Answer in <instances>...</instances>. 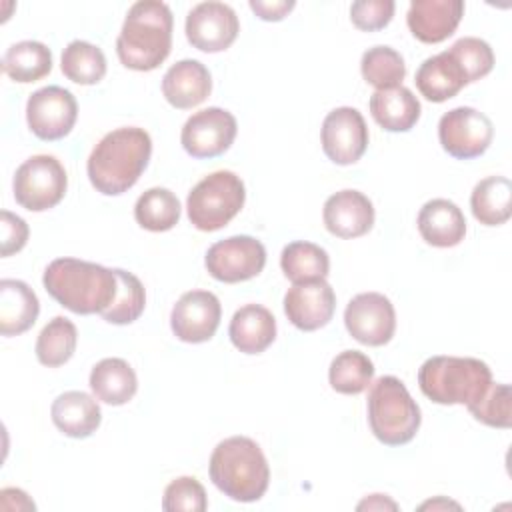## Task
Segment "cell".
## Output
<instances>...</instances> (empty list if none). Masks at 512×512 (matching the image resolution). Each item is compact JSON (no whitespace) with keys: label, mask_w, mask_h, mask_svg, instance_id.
Segmentation results:
<instances>
[{"label":"cell","mask_w":512,"mask_h":512,"mask_svg":"<svg viewBox=\"0 0 512 512\" xmlns=\"http://www.w3.org/2000/svg\"><path fill=\"white\" fill-rule=\"evenodd\" d=\"M420 508H422V510H426V508H432V510H436V508H460V504L450 502V500H446V498H436V500L424 502Z\"/></svg>","instance_id":"45"},{"label":"cell","mask_w":512,"mask_h":512,"mask_svg":"<svg viewBox=\"0 0 512 512\" xmlns=\"http://www.w3.org/2000/svg\"><path fill=\"white\" fill-rule=\"evenodd\" d=\"M394 8L392 0H358L350 6V20L362 32H376L390 24Z\"/></svg>","instance_id":"40"},{"label":"cell","mask_w":512,"mask_h":512,"mask_svg":"<svg viewBox=\"0 0 512 512\" xmlns=\"http://www.w3.org/2000/svg\"><path fill=\"white\" fill-rule=\"evenodd\" d=\"M462 14V0H412L406 22L416 40L438 44L456 32Z\"/></svg>","instance_id":"18"},{"label":"cell","mask_w":512,"mask_h":512,"mask_svg":"<svg viewBox=\"0 0 512 512\" xmlns=\"http://www.w3.org/2000/svg\"><path fill=\"white\" fill-rule=\"evenodd\" d=\"M212 278L226 284H236L258 276L266 264V248L252 236H230L214 242L204 258Z\"/></svg>","instance_id":"10"},{"label":"cell","mask_w":512,"mask_h":512,"mask_svg":"<svg viewBox=\"0 0 512 512\" xmlns=\"http://www.w3.org/2000/svg\"><path fill=\"white\" fill-rule=\"evenodd\" d=\"M356 508H358V510H384V508L396 510L398 504L392 502L390 498H386V494H372V496H368L366 500H362Z\"/></svg>","instance_id":"44"},{"label":"cell","mask_w":512,"mask_h":512,"mask_svg":"<svg viewBox=\"0 0 512 512\" xmlns=\"http://www.w3.org/2000/svg\"><path fill=\"white\" fill-rule=\"evenodd\" d=\"M280 268L292 284L326 280L330 272V258L318 244L296 240L284 246L280 254Z\"/></svg>","instance_id":"29"},{"label":"cell","mask_w":512,"mask_h":512,"mask_svg":"<svg viewBox=\"0 0 512 512\" xmlns=\"http://www.w3.org/2000/svg\"><path fill=\"white\" fill-rule=\"evenodd\" d=\"M184 30L194 48L214 54L232 46L240 32V22L228 4L200 2L188 12Z\"/></svg>","instance_id":"15"},{"label":"cell","mask_w":512,"mask_h":512,"mask_svg":"<svg viewBox=\"0 0 512 512\" xmlns=\"http://www.w3.org/2000/svg\"><path fill=\"white\" fill-rule=\"evenodd\" d=\"M374 378L372 360L360 350H344L330 362L328 380L338 394H360Z\"/></svg>","instance_id":"33"},{"label":"cell","mask_w":512,"mask_h":512,"mask_svg":"<svg viewBox=\"0 0 512 512\" xmlns=\"http://www.w3.org/2000/svg\"><path fill=\"white\" fill-rule=\"evenodd\" d=\"M512 394L508 384H490L488 390L472 404H468L470 414L492 428H510L512 424Z\"/></svg>","instance_id":"37"},{"label":"cell","mask_w":512,"mask_h":512,"mask_svg":"<svg viewBox=\"0 0 512 512\" xmlns=\"http://www.w3.org/2000/svg\"><path fill=\"white\" fill-rule=\"evenodd\" d=\"M228 336L240 352L260 354L276 338V320L268 308L260 304H246L234 312Z\"/></svg>","instance_id":"25"},{"label":"cell","mask_w":512,"mask_h":512,"mask_svg":"<svg viewBox=\"0 0 512 512\" xmlns=\"http://www.w3.org/2000/svg\"><path fill=\"white\" fill-rule=\"evenodd\" d=\"M474 218L484 226H500L512 216V182L506 176L480 180L470 196Z\"/></svg>","instance_id":"28"},{"label":"cell","mask_w":512,"mask_h":512,"mask_svg":"<svg viewBox=\"0 0 512 512\" xmlns=\"http://www.w3.org/2000/svg\"><path fill=\"white\" fill-rule=\"evenodd\" d=\"M336 310V294L326 280L292 284L284 296V312L288 320L304 332L326 326Z\"/></svg>","instance_id":"17"},{"label":"cell","mask_w":512,"mask_h":512,"mask_svg":"<svg viewBox=\"0 0 512 512\" xmlns=\"http://www.w3.org/2000/svg\"><path fill=\"white\" fill-rule=\"evenodd\" d=\"M212 90V76L208 68L192 58L172 64L162 78V94L170 106L190 110L202 104Z\"/></svg>","instance_id":"20"},{"label":"cell","mask_w":512,"mask_h":512,"mask_svg":"<svg viewBox=\"0 0 512 512\" xmlns=\"http://www.w3.org/2000/svg\"><path fill=\"white\" fill-rule=\"evenodd\" d=\"M492 384V372L478 358L432 356L418 370V386L436 404H472Z\"/></svg>","instance_id":"5"},{"label":"cell","mask_w":512,"mask_h":512,"mask_svg":"<svg viewBox=\"0 0 512 512\" xmlns=\"http://www.w3.org/2000/svg\"><path fill=\"white\" fill-rule=\"evenodd\" d=\"M362 78L376 90H388L402 86L406 76V64L400 52L390 46H372L360 60Z\"/></svg>","instance_id":"35"},{"label":"cell","mask_w":512,"mask_h":512,"mask_svg":"<svg viewBox=\"0 0 512 512\" xmlns=\"http://www.w3.org/2000/svg\"><path fill=\"white\" fill-rule=\"evenodd\" d=\"M422 416L404 382L396 376H380L368 392V424L372 434L386 446L408 444Z\"/></svg>","instance_id":"6"},{"label":"cell","mask_w":512,"mask_h":512,"mask_svg":"<svg viewBox=\"0 0 512 512\" xmlns=\"http://www.w3.org/2000/svg\"><path fill=\"white\" fill-rule=\"evenodd\" d=\"M152 156V138L144 128L126 126L108 132L90 152L86 172L96 192L118 196L128 192Z\"/></svg>","instance_id":"1"},{"label":"cell","mask_w":512,"mask_h":512,"mask_svg":"<svg viewBox=\"0 0 512 512\" xmlns=\"http://www.w3.org/2000/svg\"><path fill=\"white\" fill-rule=\"evenodd\" d=\"M324 226L338 238H358L374 226V206L358 190H340L324 202Z\"/></svg>","instance_id":"19"},{"label":"cell","mask_w":512,"mask_h":512,"mask_svg":"<svg viewBox=\"0 0 512 512\" xmlns=\"http://www.w3.org/2000/svg\"><path fill=\"white\" fill-rule=\"evenodd\" d=\"M54 426L70 438H88L100 426L102 412L90 394L82 390H68L60 394L50 408Z\"/></svg>","instance_id":"22"},{"label":"cell","mask_w":512,"mask_h":512,"mask_svg":"<svg viewBox=\"0 0 512 512\" xmlns=\"http://www.w3.org/2000/svg\"><path fill=\"white\" fill-rule=\"evenodd\" d=\"M28 234H30L28 224L20 216L8 210L0 212V242H2L0 252L4 258L20 252L26 246Z\"/></svg>","instance_id":"41"},{"label":"cell","mask_w":512,"mask_h":512,"mask_svg":"<svg viewBox=\"0 0 512 512\" xmlns=\"http://www.w3.org/2000/svg\"><path fill=\"white\" fill-rule=\"evenodd\" d=\"M46 292L74 314H100L118 290L114 268L78 258L52 260L42 276Z\"/></svg>","instance_id":"2"},{"label":"cell","mask_w":512,"mask_h":512,"mask_svg":"<svg viewBox=\"0 0 512 512\" xmlns=\"http://www.w3.org/2000/svg\"><path fill=\"white\" fill-rule=\"evenodd\" d=\"M36 504L20 488H2L0 490V510H34Z\"/></svg>","instance_id":"43"},{"label":"cell","mask_w":512,"mask_h":512,"mask_svg":"<svg viewBox=\"0 0 512 512\" xmlns=\"http://www.w3.org/2000/svg\"><path fill=\"white\" fill-rule=\"evenodd\" d=\"M466 74L468 84L484 78L494 68V52L486 40L466 36L456 40L448 50Z\"/></svg>","instance_id":"38"},{"label":"cell","mask_w":512,"mask_h":512,"mask_svg":"<svg viewBox=\"0 0 512 512\" xmlns=\"http://www.w3.org/2000/svg\"><path fill=\"white\" fill-rule=\"evenodd\" d=\"M222 308L216 294L208 290L184 292L172 308L170 328L174 336L188 344L210 340L220 324Z\"/></svg>","instance_id":"16"},{"label":"cell","mask_w":512,"mask_h":512,"mask_svg":"<svg viewBox=\"0 0 512 512\" xmlns=\"http://www.w3.org/2000/svg\"><path fill=\"white\" fill-rule=\"evenodd\" d=\"M296 6L294 0H250V8L266 22H278Z\"/></svg>","instance_id":"42"},{"label":"cell","mask_w":512,"mask_h":512,"mask_svg":"<svg viewBox=\"0 0 512 512\" xmlns=\"http://www.w3.org/2000/svg\"><path fill=\"white\" fill-rule=\"evenodd\" d=\"M246 188L240 176L218 170L204 176L186 198L188 220L202 232L224 228L244 206Z\"/></svg>","instance_id":"7"},{"label":"cell","mask_w":512,"mask_h":512,"mask_svg":"<svg viewBox=\"0 0 512 512\" xmlns=\"http://www.w3.org/2000/svg\"><path fill=\"white\" fill-rule=\"evenodd\" d=\"M78 118V104L70 90L44 86L30 94L26 102V122L40 140H60L70 134Z\"/></svg>","instance_id":"11"},{"label":"cell","mask_w":512,"mask_h":512,"mask_svg":"<svg viewBox=\"0 0 512 512\" xmlns=\"http://www.w3.org/2000/svg\"><path fill=\"white\" fill-rule=\"evenodd\" d=\"M136 222L150 232H166L180 220V202L168 188H150L136 200Z\"/></svg>","instance_id":"31"},{"label":"cell","mask_w":512,"mask_h":512,"mask_svg":"<svg viewBox=\"0 0 512 512\" xmlns=\"http://www.w3.org/2000/svg\"><path fill=\"white\" fill-rule=\"evenodd\" d=\"M40 314L36 292L22 280H0V334L18 336L30 330Z\"/></svg>","instance_id":"24"},{"label":"cell","mask_w":512,"mask_h":512,"mask_svg":"<svg viewBox=\"0 0 512 512\" xmlns=\"http://www.w3.org/2000/svg\"><path fill=\"white\" fill-rule=\"evenodd\" d=\"M12 188L22 208L44 212L60 204L68 188V176L56 156L36 154L18 166Z\"/></svg>","instance_id":"8"},{"label":"cell","mask_w":512,"mask_h":512,"mask_svg":"<svg viewBox=\"0 0 512 512\" xmlns=\"http://www.w3.org/2000/svg\"><path fill=\"white\" fill-rule=\"evenodd\" d=\"M494 138V126L486 114L470 106H458L442 114L438 140L442 148L458 160L482 156Z\"/></svg>","instance_id":"9"},{"label":"cell","mask_w":512,"mask_h":512,"mask_svg":"<svg viewBox=\"0 0 512 512\" xmlns=\"http://www.w3.org/2000/svg\"><path fill=\"white\" fill-rule=\"evenodd\" d=\"M172 10L158 0H142L130 6L116 40L120 62L138 72L158 68L172 48Z\"/></svg>","instance_id":"3"},{"label":"cell","mask_w":512,"mask_h":512,"mask_svg":"<svg viewBox=\"0 0 512 512\" xmlns=\"http://www.w3.org/2000/svg\"><path fill=\"white\" fill-rule=\"evenodd\" d=\"M60 68L62 74L76 84H98L106 76V56L90 42L72 40L62 52Z\"/></svg>","instance_id":"34"},{"label":"cell","mask_w":512,"mask_h":512,"mask_svg":"<svg viewBox=\"0 0 512 512\" xmlns=\"http://www.w3.org/2000/svg\"><path fill=\"white\" fill-rule=\"evenodd\" d=\"M236 132V118L224 108L210 106L184 122L180 142L192 158H216L232 146Z\"/></svg>","instance_id":"12"},{"label":"cell","mask_w":512,"mask_h":512,"mask_svg":"<svg viewBox=\"0 0 512 512\" xmlns=\"http://www.w3.org/2000/svg\"><path fill=\"white\" fill-rule=\"evenodd\" d=\"M322 150L340 166L354 164L368 148V126L364 116L352 106H340L328 112L322 122Z\"/></svg>","instance_id":"14"},{"label":"cell","mask_w":512,"mask_h":512,"mask_svg":"<svg viewBox=\"0 0 512 512\" xmlns=\"http://www.w3.org/2000/svg\"><path fill=\"white\" fill-rule=\"evenodd\" d=\"M206 508V490L194 476H180L164 490L162 510L166 512H204Z\"/></svg>","instance_id":"39"},{"label":"cell","mask_w":512,"mask_h":512,"mask_svg":"<svg viewBox=\"0 0 512 512\" xmlns=\"http://www.w3.org/2000/svg\"><path fill=\"white\" fill-rule=\"evenodd\" d=\"M4 74L14 82H36L50 74L52 52L46 44L36 40H22L12 44L2 58Z\"/></svg>","instance_id":"30"},{"label":"cell","mask_w":512,"mask_h":512,"mask_svg":"<svg viewBox=\"0 0 512 512\" xmlns=\"http://www.w3.org/2000/svg\"><path fill=\"white\" fill-rule=\"evenodd\" d=\"M78 342V330L72 320L64 316H54L38 334L36 340V358L48 368L66 364Z\"/></svg>","instance_id":"32"},{"label":"cell","mask_w":512,"mask_h":512,"mask_svg":"<svg viewBox=\"0 0 512 512\" xmlns=\"http://www.w3.org/2000/svg\"><path fill=\"white\" fill-rule=\"evenodd\" d=\"M90 390L96 400L110 406H122L134 398L138 378L126 360L104 358L90 372Z\"/></svg>","instance_id":"27"},{"label":"cell","mask_w":512,"mask_h":512,"mask_svg":"<svg viewBox=\"0 0 512 512\" xmlns=\"http://www.w3.org/2000/svg\"><path fill=\"white\" fill-rule=\"evenodd\" d=\"M418 232L426 244L452 248L466 236V218L462 210L446 198L428 200L418 212Z\"/></svg>","instance_id":"21"},{"label":"cell","mask_w":512,"mask_h":512,"mask_svg":"<svg viewBox=\"0 0 512 512\" xmlns=\"http://www.w3.org/2000/svg\"><path fill=\"white\" fill-rule=\"evenodd\" d=\"M370 114L388 132H408L420 118V102L406 86L376 90L370 96Z\"/></svg>","instance_id":"26"},{"label":"cell","mask_w":512,"mask_h":512,"mask_svg":"<svg viewBox=\"0 0 512 512\" xmlns=\"http://www.w3.org/2000/svg\"><path fill=\"white\" fill-rule=\"evenodd\" d=\"M344 324L348 334L366 346H384L396 330V312L392 302L380 292L356 294L346 310Z\"/></svg>","instance_id":"13"},{"label":"cell","mask_w":512,"mask_h":512,"mask_svg":"<svg viewBox=\"0 0 512 512\" xmlns=\"http://www.w3.org/2000/svg\"><path fill=\"white\" fill-rule=\"evenodd\" d=\"M118 278V290L112 304L100 312V316L110 324H132L140 318L146 306V292L138 276L122 268H114Z\"/></svg>","instance_id":"36"},{"label":"cell","mask_w":512,"mask_h":512,"mask_svg":"<svg viewBox=\"0 0 512 512\" xmlns=\"http://www.w3.org/2000/svg\"><path fill=\"white\" fill-rule=\"evenodd\" d=\"M208 470L214 486L236 502H256L268 490V460L248 436H230L218 442Z\"/></svg>","instance_id":"4"},{"label":"cell","mask_w":512,"mask_h":512,"mask_svg":"<svg viewBox=\"0 0 512 512\" xmlns=\"http://www.w3.org/2000/svg\"><path fill=\"white\" fill-rule=\"evenodd\" d=\"M414 82L430 102H446L468 84L464 70L448 50L426 58L416 70Z\"/></svg>","instance_id":"23"}]
</instances>
